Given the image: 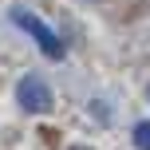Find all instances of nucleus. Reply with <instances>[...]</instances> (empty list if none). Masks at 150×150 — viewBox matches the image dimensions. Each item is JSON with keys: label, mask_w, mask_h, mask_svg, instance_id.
<instances>
[{"label": "nucleus", "mask_w": 150, "mask_h": 150, "mask_svg": "<svg viewBox=\"0 0 150 150\" xmlns=\"http://www.w3.org/2000/svg\"><path fill=\"white\" fill-rule=\"evenodd\" d=\"M12 24L20 32H28L32 40H36L40 47H44V55H52V59H63V40L55 36L52 28H47L40 16H32V12H24V8H12Z\"/></svg>", "instance_id": "1"}, {"label": "nucleus", "mask_w": 150, "mask_h": 150, "mask_svg": "<svg viewBox=\"0 0 150 150\" xmlns=\"http://www.w3.org/2000/svg\"><path fill=\"white\" fill-rule=\"evenodd\" d=\"M16 99H20V107H24V111H32V115H40V111H47V107H52V91H47V83L36 79V75L20 79Z\"/></svg>", "instance_id": "2"}, {"label": "nucleus", "mask_w": 150, "mask_h": 150, "mask_svg": "<svg viewBox=\"0 0 150 150\" xmlns=\"http://www.w3.org/2000/svg\"><path fill=\"white\" fill-rule=\"evenodd\" d=\"M134 146L138 150H150V122H138V127H134Z\"/></svg>", "instance_id": "3"}]
</instances>
